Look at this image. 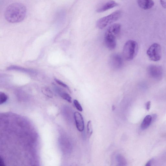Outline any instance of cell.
Instances as JSON below:
<instances>
[{
    "label": "cell",
    "instance_id": "1",
    "mask_svg": "<svg viewBox=\"0 0 166 166\" xmlns=\"http://www.w3.org/2000/svg\"><path fill=\"white\" fill-rule=\"evenodd\" d=\"M27 14L26 6L20 3H14L8 6L5 16L7 21L11 23L21 22L25 19Z\"/></svg>",
    "mask_w": 166,
    "mask_h": 166
},
{
    "label": "cell",
    "instance_id": "2",
    "mask_svg": "<svg viewBox=\"0 0 166 166\" xmlns=\"http://www.w3.org/2000/svg\"><path fill=\"white\" fill-rule=\"evenodd\" d=\"M121 26L115 23L109 26L105 33L104 42L106 47L110 50L115 49L116 46V39L120 33Z\"/></svg>",
    "mask_w": 166,
    "mask_h": 166
},
{
    "label": "cell",
    "instance_id": "3",
    "mask_svg": "<svg viewBox=\"0 0 166 166\" xmlns=\"http://www.w3.org/2000/svg\"><path fill=\"white\" fill-rule=\"evenodd\" d=\"M138 50L137 43L133 40H129L124 46L123 54L124 58L128 61L132 60L135 57Z\"/></svg>",
    "mask_w": 166,
    "mask_h": 166
},
{
    "label": "cell",
    "instance_id": "4",
    "mask_svg": "<svg viewBox=\"0 0 166 166\" xmlns=\"http://www.w3.org/2000/svg\"><path fill=\"white\" fill-rule=\"evenodd\" d=\"M122 14L121 11H116L106 17L101 18L96 23V26L100 29H102L111 23L119 20Z\"/></svg>",
    "mask_w": 166,
    "mask_h": 166
},
{
    "label": "cell",
    "instance_id": "5",
    "mask_svg": "<svg viewBox=\"0 0 166 166\" xmlns=\"http://www.w3.org/2000/svg\"><path fill=\"white\" fill-rule=\"evenodd\" d=\"M147 54L149 59L154 62H158L161 58V49L159 44L154 43L149 48Z\"/></svg>",
    "mask_w": 166,
    "mask_h": 166
},
{
    "label": "cell",
    "instance_id": "6",
    "mask_svg": "<svg viewBox=\"0 0 166 166\" xmlns=\"http://www.w3.org/2000/svg\"><path fill=\"white\" fill-rule=\"evenodd\" d=\"M147 72L151 78L156 80H160L163 77V69L160 66L151 65L148 67Z\"/></svg>",
    "mask_w": 166,
    "mask_h": 166
},
{
    "label": "cell",
    "instance_id": "7",
    "mask_svg": "<svg viewBox=\"0 0 166 166\" xmlns=\"http://www.w3.org/2000/svg\"><path fill=\"white\" fill-rule=\"evenodd\" d=\"M123 63V59L120 55L114 54L111 56L109 60V64L113 69H119L122 67Z\"/></svg>",
    "mask_w": 166,
    "mask_h": 166
},
{
    "label": "cell",
    "instance_id": "8",
    "mask_svg": "<svg viewBox=\"0 0 166 166\" xmlns=\"http://www.w3.org/2000/svg\"><path fill=\"white\" fill-rule=\"evenodd\" d=\"M74 118L78 130L80 132L83 131L84 128V123L82 115L79 112H76L74 113Z\"/></svg>",
    "mask_w": 166,
    "mask_h": 166
},
{
    "label": "cell",
    "instance_id": "9",
    "mask_svg": "<svg viewBox=\"0 0 166 166\" xmlns=\"http://www.w3.org/2000/svg\"><path fill=\"white\" fill-rule=\"evenodd\" d=\"M119 4L114 1H109L105 3L96 10L97 13H101L115 7L119 6Z\"/></svg>",
    "mask_w": 166,
    "mask_h": 166
},
{
    "label": "cell",
    "instance_id": "10",
    "mask_svg": "<svg viewBox=\"0 0 166 166\" xmlns=\"http://www.w3.org/2000/svg\"><path fill=\"white\" fill-rule=\"evenodd\" d=\"M137 3L140 7L144 10L150 9L154 5L153 0H137Z\"/></svg>",
    "mask_w": 166,
    "mask_h": 166
},
{
    "label": "cell",
    "instance_id": "11",
    "mask_svg": "<svg viewBox=\"0 0 166 166\" xmlns=\"http://www.w3.org/2000/svg\"><path fill=\"white\" fill-rule=\"evenodd\" d=\"M152 120V117L150 115L146 116L141 125V128L143 130L146 129L150 125Z\"/></svg>",
    "mask_w": 166,
    "mask_h": 166
},
{
    "label": "cell",
    "instance_id": "12",
    "mask_svg": "<svg viewBox=\"0 0 166 166\" xmlns=\"http://www.w3.org/2000/svg\"><path fill=\"white\" fill-rule=\"evenodd\" d=\"M58 92L59 95L65 100H66L67 102L70 103L72 102V98L71 96L68 94L66 92L61 90L59 89H58Z\"/></svg>",
    "mask_w": 166,
    "mask_h": 166
},
{
    "label": "cell",
    "instance_id": "13",
    "mask_svg": "<svg viewBox=\"0 0 166 166\" xmlns=\"http://www.w3.org/2000/svg\"><path fill=\"white\" fill-rule=\"evenodd\" d=\"M116 159L117 163L119 166H125L127 161L125 158L121 155H118L116 157Z\"/></svg>",
    "mask_w": 166,
    "mask_h": 166
},
{
    "label": "cell",
    "instance_id": "14",
    "mask_svg": "<svg viewBox=\"0 0 166 166\" xmlns=\"http://www.w3.org/2000/svg\"><path fill=\"white\" fill-rule=\"evenodd\" d=\"M42 91L43 94L49 98H52L53 96V94L50 89L47 87H44L42 89Z\"/></svg>",
    "mask_w": 166,
    "mask_h": 166
},
{
    "label": "cell",
    "instance_id": "15",
    "mask_svg": "<svg viewBox=\"0 0 166 166\" xmlns=\"http://www.w3.org/2000/svg\"><path fill=\"white\" fill-rule=\"evenodd\" d=\"M8 99L7 95L3 92L0 93V104H3L6 102Z\"/></svg>",
    "mask_w": 166,
    "mask_h": 166
},
{
    "label": "cell",
    "instance_id": "16",
    "mask_svg": "<svg viewBox=\"0 0 166 166\" xmlns=\"http://www.w3.org/2000/svg\"><path fill=\"white\" fill-rule=\"evenodd\" d=\"M87 131L88 135L89 137H90L92 133L93 130L91 121H89L87 125Z\"/></svg>",
    "mask_w": 166,
    "mask_h": 166
},
{
    "label": "cell",
    "instance_id": "17",
    "mask_svg": "<svg viewBox=\"0 0 166 166\" xmlns=\"http://www.w3.org/2000/svg\"><path fill=\"white\" fill-rule=\"evenodd\" d=\"M54 80L56 83H58V84L60 85V86L63 87L67 89L68 91H69L70 92H71L69 88L67 85L66 84L62 82V81H61L55 78L54 79Z\"/></svg>",
    "mask_w": 166,
    "mask_h": 166
},
{
    "label": "cell",
    "instance_id": "18",
    "mask_svg": "<svg viewBox=\"0 0 166 166\" xmlns=\"http://www.w3.org/2000/svg\"><path fill=\"white\" fill-rule=\"evenodd\" d=\"M74 103L75 107L78 111L80 112L83 111V108L77 100H74Z\"/></svg>",
    "mask_w": 166,
    "mask_h": 166
},
{
    "label": "cell",
    "instance_id": "19",
    "mask_svg": "<svg viewBox=\"0 0 166 166\" xmlns=\"http://www.w3.org/2000/svg\"><path fill=\"white\" fill-rule=\"evenodd\" d=\"M160 2L162 6L166 9V0H160Z\"/></svg>",
    "mask_w": 166,
    "mask_h": 166
},
{
    "label": "cell",
    "instance_id": "20",
    "mask_svg": "<svg viewBox=\"0 0 166 166\" xmlns=\"http://www.w3.org/2000/svg\"><path fill=\"white\" fill-rule=\"evenodd\" d=\"M151 102L150 101H148L145 104L146 108L147 110H149L150 108Z\"/></svg>",
    "mask_w": 166,
    "mask_h": 166
},
{
    "label": "cell",
    "instance_id": "21",
    "mask_svg": "<svg viewBox=\"0 0 166 166\" xmlns=\"http://www.w3.org/2000/svg\"><path fill=\"white\" fill-rule=\"evenodd\" d=\"M0 165L1 166H5V164L4 161L1 157L0 158Z\"/></svg>",
    "mask_w": 166,
    "mask_h": 166
},
{
    "label": "cell",
    "instance_id": "22",
    "mask_svg": "<svg viewBox=\"0 0 166 166\" xmlns=\"http://www.w3.org/2000/svg\"><path fill=\"white\" fill-rule=\"evenodd\" d=\"M153 159H152L149 161L148 162L146 163V166H150L151 165L152 163V161H153Z\"/></svg>",
    "mask_w": 166,
    "mask_h": 166
},
{
    "label": "cell",
    "instance_id": "23",
    "mask_svg": "<svg viewBox=\"0 0 166 166\" xmlns=\"http://www.w3.org/2000/svg\"><path fill=\"white\" fill-rule=\"evenodd\" d=\"M115 107H114V106H112V109H113H113H114H114H115Z\"/></svg>",
    "mask_w": 166,
    "mask_h": 166
}]
</instances>
